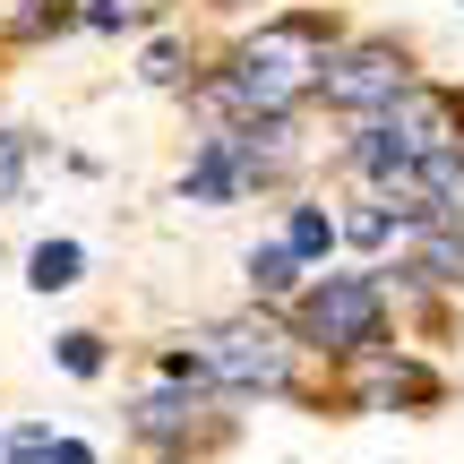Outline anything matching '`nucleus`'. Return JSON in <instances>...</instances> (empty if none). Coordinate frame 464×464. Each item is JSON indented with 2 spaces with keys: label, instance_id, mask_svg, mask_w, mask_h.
Returning <instances> with one entry per match:
<instances>
[{
  "label": "nucleus",
  "instance_id": "7",
  "mask_svg": "<svg viewBox=\"0 0 464 464\" xmlns=\"http://www.w3.org/2000/svg\"><path fill=\"white\" fill-rule=\"evenodd\" d=\"M198 413H207L198 387H189V396H147V404L130 413V430H138V439H155V448H181V439L198 430Z\"/></svg>",
  "mask_w": 464,
  "mask_h": 464
},
{
  "label": "nucleus",
  "instance_id": "10",
  "mask_svg": "<svg viewBox=\"0 0 464 464\" xmlns=\"http://www.w3.org/2000/svg\"><path fill=\"white\" fill-rule=\"evenodd\" d=\"M293 284H301V258L284 241L249 249V293H258V301H293Z\"/></svg>",
  "mask_w": 464,
  "mask_h": 464
},
{
  "label": "nucleus",
  "instance_id": "16",
  "mask_svg": "<svg viewBox=\"0 0 464 464\" xmlns=\"http://www.w3.org/2000/svg\"><path fill=\"white\" fill-rule=\"evenodd\" d=\"M61 370H69V379H95V370H103V335H61Z\"/></svg>",
  "mask_w": 464,
  "mask_h": 464
},
{
  "label": "nucleus",
  "instance_id": "6",
  "mask_svg": "<svg viewBox=\"0 0 464 464\" xmlns=\"http://www.w3.org/2000/svg\"><path fill=\"white\" fill-rule=\"evenodd\" d=\"M241 189H249V181H241V155H232V138H224V130L198 138V164L181 172V198H189V207H224V198H241Z\"/></svg>",
  "mask_w": 464,
  "mask_h": 464
},
{
  "label": "nucleus",
  "instance_id": "5",
  "mask_svg": "<svg viewBox=\"0 0 464 464\" xmlns=\"http://www.w3.org/2000/svg\"><path fill=\"white\" fill-rule=\"evenodd\" d=\"M379 130L396 138L413 164H456V155H464V95H448V86H421V78H413V86H404V95L379 112Z\"/></svg>",
  "mask_w": 464,
  "mask_h": 464
},
{
  "label": "nucleus",
  "instance_id": "2",
  "mask_svg": "<svg viewBox=\"0 0 464 464\" xmlns=\"http://www.w3.org/2000/svg\"><path fill=\"white\" fill-rule=\"evenodd\" d=\"M293 335L276 327L266 310L249 318H216V327L189 335V353H164L172 379H216V387H241V396H284L293 387Z\"/></svg>",
  "mask_w": 464,
  "mask_h": 464
},
{
  "label": "nucleus",
  "instance_id": "14",
  "mask_svg": "<svg viewBox=\"0 0 464 464\" xmlns=\"http://www.w3.org/2000/svg\"><path fill=\"white\" fill-rule=\"evenodd\" d=\"M370 396H379V404H396V396H430V370H413V362H379V370H370Z\"/></svg>",
  "mask_w": 464,
  "mask_h": 464
},
{
  "label": "nucleus",
  "instance_id": "9",
  "mask_svg": "<svg viewBox=\"0 0 464 464\" xmlns=\"http://www.w3.org/2000/svg\"><path fill=\"white\" fill-rule=\"evenodd\" d=\"M69 26V0H0V34L9 44H34V34H61Z\"/></svg>",
  "mask_w": 464,
  "mask_h": 464
},
{
  "label": "nucleus",
  "instance_id": "8",
  "mask_svg": "<svg viewBox=\"0 0 464 464\" xmlns=\"http://www.w3.org/2000/svg\"><path fill=\"white\" fill-rule=\"evenodd\" d=\"M78 276H86V249L78 241H34L26 249V284H34V293H69Z\"/></svg>",
  "mask_w": 464,
  "mask_h": 464
},
{
  "label": "nucleus",
  "instance_id": "19",
  "mask_svg": "<svg viewBox=\"0 0 464 464\" xmlns=\"http://www.w3.org/2000/svg\"><path fill=\"white\" fill-rule=\"evenodd\" d=\"M387 224H396V216H387V207H370V216H353L344 232H353V241H362V249H379V241H387Z\"/></svg>",
  "mask_w": 464,
  "mask_h": 464
},
{
  "label": "nucleus",
  "instance_id": "13",
  "mask_svg": "<svg viewBox=\"0 0 464 464\" xmlns=\"http://www.w3.org/2000/svg\"><path fill=\"white\" fill-rule=\"evenodd\" d=\"M172 0H95V9H86V26L95 34H121V26H147V17H164Z\"/></svg>",
  "mask_w": 464,
  "mask_h": 464
},
{
  "label": "nucleus",
  "instance_id": "3",
  "mask_svg": "<svg viewBox=\"0 0 464 464\" xmlns=\"http://www.w3.org/2000/svg\"><path fill=\"white\" fill-rule=\"evenodd\" d=\"M293 335L310 353H335V362L379 353V335H387L379 276H327V284H310V293H293Z\"/></svg>",
  "mask_w": 464,
  "mask_h": 464
},
{
  "label": "nucleus",
  "instance_id": "1",
  "mask_svg": "<svg viewBox=\"0 0 464 464\" xmlns=\"http://www.w3.org/2000/svg\"><path fill=\"white\" fill-rule=\"evenodd\" d=\"M327 52H335L327 17H276V26L232 44V61L207 78V103H224V112H241V121H284L301 95H318Z\"/></svg>",
  "mask_w": 464,
  "mask_h": 464
},
{
  "label": "nucleus",
  "instance_id": "17",
  "mask_svg": "<svg viewBox=\"0 0 464 464\" xmlns=\"http://www.w3.org/2000/svg\"><path fill=\"white\" fill-rule=\"evenodd\" d=\"M44 456H52V430H44V421H26L17 439H0V464H44Z\"/></svg>",
  "mask_w": 464,
  "mask_h": 464
},
{
  "label": "nucleus",
  "instance_id": "12",
  "mask_svg": "<svg viewBox=\"0 0 464 464\" xmlns=\"http://www.w3.org/2000/svg\"><path fill=\"white\" fill-rule=\"evenodd\" d=\"M421 266H430L439 284H464V232H448V224H421Z\"/></svg>",
  "mask_w": 464,
  "mask_h": 464
},
{
  "label": "nucleus",
  "instance_id": "11",
  "mask_svg": "<svg viewBox=\"0 0 464 464\" xmlns=\"http://www.w3.org/2000/svg\"><path fill=\"white\" fill-rule=\"evenodd\" d=\"M284 249H293V258H327V249H335V216H327V207H293Z\"/></svg>",
  "mask_w": 464,
  "mask_h": 464
},
{
  "label": "nucleus",
  "instance_id": "20",
  "mask_svg": "<svg viewBox=\"0 0 464 464\" xmlns=\"http://www.w3.org/2000/svg\"><path fill=\"white\" fill-rule=\"evenodd\" d=\"M44 464H95V448H86V439H52Z\"/></svg>",
  "mask_w": 464,
  "mask_h": 464
},
{
  "label": "nucleus",
  "instance_id": "4",
  "mask_svg": "<svg viewBox=\"0 0 464 464\" xmlns=\"http://www.w3.org/2000/svg\"><path fill=\"white\" fill-rule=\"evenodd\" d=\"M413 86V61H404V44H387V34H362V44H335L327 69H318V95L335 103V112H362L379 121L387 103Z\"/></svg>",
  "mask_w": 464,
  "mask_h": 464
},
{
  "label": "nucleus",
  "instance_id": "18",
  "mask_svg": "<svg viewBox=\"0 0 464 464\" xmlns=\"http://www.w3.org/2000/svg\"><path fill=\"white\" fill-rule=\"evenodd\" d=\"M138 78H147V86H181V44H155Z\"/></svg>",
  "mask_w": 464,
  "mask_h": 464
},
{
  "label": "nucleus",
  "instance_id": "15",
  "mask_svg": "<svg viewBox=\"0 0 464 464\" xmlns=\"http://www.w3.org/2000/svg\"><path fill=\"white\" fill-rule=\"evenodd\" d=\"M26 164H34V138L26 130H0V207L26 189Z\"/></svg>",
  "mask_w": 464,
  "mask_h": 464
}]
</instances>
